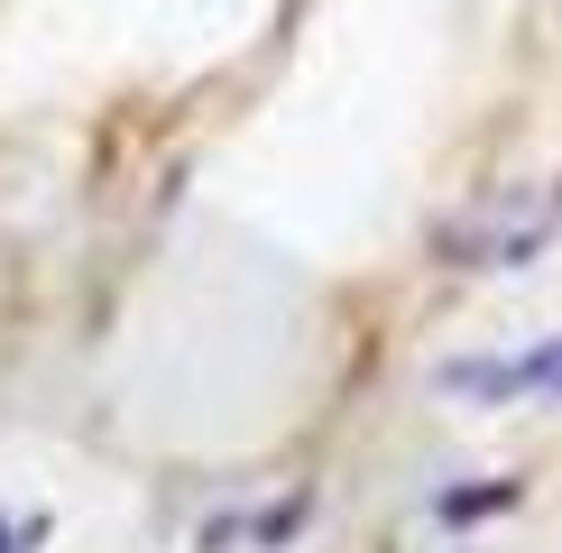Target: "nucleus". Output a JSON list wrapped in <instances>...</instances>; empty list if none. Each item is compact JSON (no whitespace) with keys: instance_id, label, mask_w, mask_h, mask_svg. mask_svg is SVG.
<instances>
[{"instance_id":"1","label":"nucleus","mask_w":562,"mask_h":553,"mask_svg":"<svg viewBox=\"0 0 562 553\" xmlns=\"http://www.w3.org/2000/svg\"><path fill=\"white\" fill-rule=\"evenodd\" d=\"M442 387L452 397H488V406H507V397H553L562 406V341H535V351H507V360H452Z\"/></svg>"},{"instance_id":"2","label":"nucleus","mask_w":562,"mask_h":553,"mask_svg":"<svg viewBox=\"0 0 562 553\" xmlns=\"http://www.w3.org/2000/svg\"><path fill=\"white\" fill-rule=\"evenodd\" d=\"M507 498H517V479H488V489H452V498H442V517H452V526H471V517H488V507H507Z\"/></svg>"},{"instance_id":"3","label":"nucleus","mask_w":562,"mask_h":553,"mask_svg":"<svg viewBox=\"0 0 562 553\" xmlns=\"http://www.w3.org/2000/svg\"><path fill=\"white\" fill-rule=\"evenodd\" d=\"M46 544V517H29V526H0V553H37Z\"/></svg>"}]
</instances>
